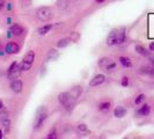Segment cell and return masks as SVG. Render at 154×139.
I'll return each mask as SVG.
<instances>
[{
	"instance_id": "9",
	"label": "cell",
	"mask_w": 154,
	"mask_h": 139,
	"mask_svg": "<svg viewBox=\"0 0 154 139\" xmlns=\"http://www.w3.org/2000/svg\"><path fill=\"white\" fill-rule=\"evenodd\" d=\"M151 114V106L149 104H147V103H144L140 108L136 111V115L138 116V117H146Z\"/></svg>"
},
{
	"instance_id": "11",
	"label": "cell",
	"mask_w": 154,
	"mask_h": 139,
	"mask_svg": "<svg viewBox=\"0 0 154 139\" xmlns=\"http://www.w3.org/2000/svg\"><path fill=\"white\" fill-rule=\"evenodd\" d=\"M126 114H128V110L122 106H117L114 109V116L116 118H123L126 116Z\"/></svg>"
},
{
	"instance_id": "10",
	"label": "cell",
	"mask_w": 154,
	"mask_h": 139,
	"mask_svg": "<svg viewBox=\"0 0 154 139\" xmlns=\"http://www.w3.org/2000/svg\"><path fill=\"white\" fill-rule=\"evenodd\" d=\"M111 102L110 101H102L100 102L99 104H97V109H99V111L101 113H103V114H107L110 111V109H111Z\"/></svg>"
},
{
	"instance_id": "15",
	"label": "cell",
	"mask_w": 154,
	"mask_h": 139,
	"mask_svg": "<svg viewBox=\"0 0 154 139\" xmlns=\"http://www.w3.org/2000/svg\"><path fill=\"white\" fill-rule=\"evenodd\" d=\"M134 50H136V52L138 54L144 56V57H148V56H149V52H151V51H147V49L145 46L139 45V44H137V45L134 46Z\"/></svg>"
},
{
	"instance_id": "25",
	"label": "cell",
	"mask_w": 154,
	"mask_h": 139,
	"mask_svg": "<svg viewBox=\"0 0 154 139\" xmlns=\"http://www.w3.org/2000/svg\"><path fill=\"white\" fill-rule=\"evenodd\" d=\"M2 125V128H4V131L5 133H8L9 130H11V119H7V121H5V122H2L1 123Z\"/></svg>"
},
{
	"instance_id": "33",
	"label": "cell",
	"mask_w": 154,
	"mask_h": 139,
	"mask_svg": "<svg viewBox=\"0 0 154 139\" xmlns=\"http://www.w3.org/2000/svg\"><path fill=\"white\" fill-rule=\"evenodd\" d=\"M106 0H95V2H97V4H102V2H104Z\"/></svg>"
},
{
	"instance_id": "6",
	"label": "cell",
	"mask_w": 154,
	"mask_h": 139,
	"mask_svg": "<svg viewBox=\"0 0 154 139\" xmlns=\"http://www.w3.org/2000/svg\"><path fill=\"white\" fill-rule=\"evenodd\" d=\"M9 87H11V89L13 91L14 93H16V94H20V93L22 92L23 89V82L22 80H20V79H13L12 81H11V85H9Z\"/></svg>"
},
{
	"instance_id": "18",
	"label": "cell",
	"mask_w": 154,
	"mask_h": 139,
	"mask_svg": "<svg viewBox=\"0 0 154 139\" xmlns=\"http://www.w3.org/2000/svg\"><path fill=\"white\" fill-rule=\"evenodd\" d=\"M69 6V0H58L57 1V7L59 8L60 11L67 9Z\"/></svg>"
},
{
	"instance_id": "30",
	"label": "cell",
	"mask_w": 154,
	"mask_h": 139,
	"mask_svg": "<svg viewBox=\"0 0 154 139\" xmlns=\"http://www.w3.org/2000/svg\"><path fill=\"white\" fill-rule=\"evenodd\" d=\"M148 50H149V51H152V52L154 51V42H151V43H149V46H148Z\"/></svg>"
},
{
	"instance_id": "31",
	"label": "cell",
	"mask_w": 154,
	"mask_h": 139,
	"mask_svg": "<svg viewBox=\"0 0 154 139\" xmlns=\"http://www.w3.org/2000/svg\"><path fill=\"white\" fill-rule=\"evenodd\" d=\"M5 5H6L5 0H0V11H1V9H2L4 7H5Z\"/></svg>"
},
{
	"instance_id": "19",
	"label": "cell",
	"mask_w": 154,
	"mask_h": 139,
	"mask_svg": "<svg viewBox=\"0 0 154 139\" xmlns=\"http://www.w3.org/2000/svg\"><path fill=\"white\" fill-rule=\"evenodd\" d=\"M58 56H59V52H58L56 49H51V50L48 52L46 59H48V60H54V59L58 58Z\"/></svg>"
},
{
	"instance_id": "28",
	"label": "cell",
	"mask_w": 154,
	"mask_h": 139,
	"mask_svg": "<svg viewBox=\"0 0 154 139\" xmlns=\"http://www.w3.org/2000/svg\"><path fill=\"white\" fill-rule=\"evenodd\" d=\"M116 66H117V64H116L115 62H111V63H110V64L108 65V66L106 67V70L110 72V71H114V70H116Z\"/></svg>"
},
{
	"instance_id": "22",
	"label": "cell",
	"mask_w": 154,
	"mask_h": 139,
	"mask_svg": "<svg viewBox=\"0 0 154 139\" xmlns=\"http://www.w3.org/2000/svg\"><path fill=\"white\" fill-rule=\"evenodd\" d=\"M146 100V95L145 94H138L137 96H136V99H134V104L136 106H140V104H143L144 102Z\"/></svg>"
},
{
	"instance_id": "20",
	"label": "cell",
	"mask_w": 154,
	"mask_h": 139,
	"mask_svg": "<svg viewBox=\"0 0 154 139\" xmlns=\"http://www.w3.org/2000/svg\"><path fill=\"white\" fill-rule=\"evenodd\" d=\"M140 73H143V74H147V76H153L154 74V67L153 66H144V67H141L140 71H139Z\"/></svg>"
},
{
	"instance_id": "16",
	"label": "cell",
	"mask_w": 154,
	"mask_h": 139,
	"mask_svg": "<svg viewBox=\"0 0 154 139\" xmlns=\"http://www.w3.org/2000/svg\"><path fill=\"white\" fill-rule=\"evenodd\" d=\"M111 62H112L111 58H109V57H102V58L99 59L97 65H99V67H101V69H106Z\"/></svg>"
},
{
	"instance_id": "27",
	"label": "cell",
	"mask_w": 154,
	"mask_h": 139,
	"mask_svg": "<svg viewBox=\"0 0 154 139\" xmlns=\"http://www.w3.org/2000/svg\"><path fill=\"white\" fill-rule=\"evenodd\" d=\"M46 138H48V139H54V138H57V131H56V129H52L51 131L49 132V134L46 136Z\"/></svg>"
},
{
	"instance_id": "2",
	"label": "cell",
	"mask_w": 154,
	"mask_h": 139,
	"mask_svg": "<svg viewBox=\"0 0 154 139\" xmlns=\"http://www.w3.org/2000/svg\"><path fill=\"white\" fill-rule=\"evenodd\" d=\"M46 118H48V108L42 106L36 111V117H35V121H34V130H36V131L39 130L43 126Z\"/></svg>"
},
{
	"instance_id": "14",
	"label": "cell",
	"mask_w": 154,
	"mask_h": 139,
	"mask_svg": "<svg viewBox=\"0 0 154 139\" xmlns=\"http://www.w3.org/2000/svg\"><path fill=\"white\" fill-rule=\"evenodd\" d=\"M118 60L121 63V65L123 66V67H126V69H130L133 66V64H132L131 59L129 58V57H125V56H121L119 58H118Z\"/></svg>"
},
{
	"instance_id": "29",
	"label": "cell",
	"mask_w": 154,
	"mask_h": 139,
	"mask_svg": "<svg viewBox=\"0 0 154 139\" xmlns=\"http://www.w3.org/2000/svg\"><path fill=\"white\" fill-rule=\"evenodd\" d=\"M121 85L123 86V87H128V86H129V78L128 77L122 78V80H121Z\"/></svg>"
},
{
	"instance_id": "5",
	"label": "cell",
	"mask_w": 154,
	"mask_h": 139,
	"mask_svg": "<svg viewBox=\"0 0 154 139\" xmlns=\"http://www.w3.org/2000/svg\"><path fill=\"white\" fill-rule=\"evenodd\" d=\"M73 101L74 100L69 95V92H62L59 93V95H58V102L60 103V106L65 107V108H69L72 106Z\"/></svg>"
},
{
	"instance_id": "17",
	"label": "cell",
	"mask_w": 154,
	"mask_h": 139,
	"mask_svg": "<svg viewBox=\"0 0 154 139\" xmlns=\"http://www.w3.org/2000/svg\"><path fill=\"white\" fill-rule=\"evenodd\" d=\"M52 24H50V23H48V24H44V26H42L41 28H38V34L39 35H45L48 34L49 31L52 29Z\"/></svg>"
},
{
	"instance_id": "13",
	"label": "cell",
	"mask_w": 154,
	"mask_h": 139,
	"mask_svg": "<svg viewBox=\"0 0 154 139\" xmlns=\"http://www.w3.org/2000/svg\"><path fill=\"white\" fill-rule=\"evenodd\" d=\"M69 95L72 96V99L73 100H77L78 97L81 95V93H82V88L80 86H74V87H72L69 89Z\"/></svg>"
},
{
	"instance_id": "23",
	"label": "cell",
	"mask_w": 154,
	"mask_h": 139,
	"mask_svg": "<svg viewBox=\"0 0 154 139\" xmlns=\"http://www.w3.org/2000/svg\"><path fill=\"white\" fill-rule=\"evenodd\" d=\"M77 132L79 134H85V133H88V128H87V125L84 123L79 124L77 126Z\"/></svg>"
},
{
	"instance_id": "26",
	"label": "cell",
	"mask_w": 154,
	"mask_h": 139,
	"mask_svg": "<svg viewBox=\"0 0 154 139\" xmlns=\"http://www.w3.org/2000/svg\"><path fill=\"white\" fill-rule=\"evenodd\" d=\"M69 39H71V41H73V42H78V41L80 39V32H78V31H72L71 35H69Z\"/></svg>"
},
{
	"instance_id": "4",
	"label": "cell",
	"mask_w": 154,
	"mask_h": 139,
	"mask_svg": "<svg viewBox=\"0 0 154 139\" xmlns=\"http://www.w3.org/2000/svg\"><path fill=\"white\" fill-rule=\"evenodd\" d=\"M36 16L37 19L41 20L42 22H48L54 17V13L51 11V8L49 7H39L36 11Z\"/></svg>"
},
{
	"instance_id": "8",
	"label": "cell",
	"mask_w": 154,
	"mask_h": 139,
	"mask_svg": "<svg viewBox=\"0 0 154 139\" xmlns=\"http://www.w3.org/2000/svg\"><path fill=\"white\" fill-rule=\"evenodd\" d=\"M104 81H106V76H104V74H96V76L89 81V87H97V86H101Z\"/></svg>"
},
{
	"instance_id": "7",
	"label": "cell",
	"mask_w": 154,
	"mask_h": 139,
	"mask_svg": "<svg viewBox=\"0 0 154 139\" xmlns=\"http://www.w3.org/2000/svg\"><path fill=\"white\" fill-rule=\"evenodd\" d=\"M19 50H20V46L15 42H8L5 45V52L7 54H15L19 52Z\"/></svg>"
},
{
	"instance_id": "3",
	"label": "cell",
	"mask_w": 154,
	"mask_h": 139,
	"mask_svg": "<svg viewBox=\"0 0 154 139\" xmlns=\"http://www.w3.org/2000/svg\"><path fill=\"white\" fill-rule=\"evenodd\" d=\"M35 60V51H28L26 56H24V58H23V60L20 64H19V67L20 70L22 71V72H26V71H29L31 69V65H32V63Z\"/></svg>"
},
{
	"instance_id": "21",
	"label": "cell",
	"mask_w": 154,
	"mask_h": 139,
	"mask_svg": "<svg viewBox=\"0 0 154 139\" xmlns=\"http://www.w3.org/2000/svg\"><path fill=\"white\" fill-rule=\"evenodd\" d=\"M69 42H71V39L69 37H64V39H59L58 42H57V48H65V46H67L69 44Z\"/></svg>"
},
{
	"instance_id": "32",
	"label": "cell",
	"mask_w": 154,
	"mask_h": 139,
	"mask_svg": "<svg viewBox=\"0 0 154 139\" xmlns=\"http://www.w3.org/2000/svg\"><path fill=\"white\" fill-rule=\"evenodd\" d=\"M5 108V104H4V101L0 99V110H2V109Z\"/></svg>"
},
{
	"instance_id": "1",
	"label": "cell",
	"mask_w": 154,
	"mask_h": 139,
	"mask_svg": "<svg viewBox=\"0 0 154 139\" xmlns=\"http://www.w3.org/2000/svg\"><path fill=\"white\" fill-rule=\"evenodd\" d=\"M125 31H126L125 27H119V28H116L114 30H111L107 37V44L110 46L123 44L126 39Z\"/></svg>"
},
{
	"instance_id": "34",
	"label": "cell",
	"mask_w": 154,
	"mask_h": 139,
	"mask_svg": "<svg viewBox=\"0 0 154 139\" xmlns=\"http://www.w3.org/2000/svg\"><path fill=\"white\" fill-rule=\"evenodd\" d=\"M2 137H4V134H2V130L0 129V139L2 138Z\"/></svg>"
},
{
	"instance_id": "24",
	"label": "cell",
	"mask_w": 154,
	"mask_h": 139,
	"mask_svg": "<svg viewBox=\"0 0 154 139\" xmlns=\"http://www.w3.org/2000/svg\"><path fill=\"white\" fill-rule=\"evenodd\" d=\"M9 119V113L6 111V110H0V123H2V122H5V121H7Z\"/></svg>"
},
{
	"instance_id": "12",
	"label": "cell",
	"mask_w": 154,
	"mask_h": 139,
	"mask_svg": "<svg viewBox=\"0 0 154 139\" xmlns=\"http://www.w3.org/2000/svg\"><path fill=\"white\" fill-rule=\"evenodd\" d=\"M11 32H12L14 36H21L23 32H24V29H23V27L21 24L15 23V24H13V26L11 27Z\"/></svg>"
}]
</instances>
